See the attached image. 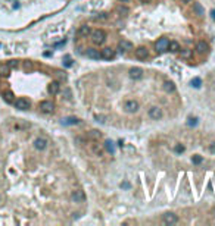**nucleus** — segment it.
<instances>
[{
    "instance_id": "1",
    "label": "nucleus",
    "mask_w": 215,
    "mask_h": 226,
    "mask_svg": "<svg viewBox=\"0 0 215 226\" xmlns=\"http://www.w3.org/2000/svg\"><path fill=\"white\" fill-rule=\"evenodd\" d=\"M106 40V32L103 30H94L92 32V41L96 44V46H100V44H103Z\"/></svg>"
},
{
    "instance_id": "2",
    "label": "nucleus",
    "mask_w": 215,
    "mask_h": 226,
    "mask_svg": "<svg viewBox=\"0 0 215 226\" xmlns=\"http://www.w3.org/2000/svg\"><path fill=\"white\" fill-rule=\"evenodd\" d=\"M138 102L137 100H127V102L124 103V110L127 113H136L138 110Z\"/></svg>"
},
{
    "instance_id": "3",
    "label": "nucleus",
    "mask_w": 215,
    "mask_h": 226,
    "mask_svg": "<svg viewBox=\"0 0 215 226\" xmlns=\"http://www.w3.org/2000/svg\"><path fill=\"white\" fill-rule=\"evenodd\" d=\"M147 113H149V118H150V119H153V120H159V119L163 116L162 109L158 107V106H152V107L149 109Z\"/></svg>"
},
{
    "instance_id": "4",
    "label": "nucleus",
    "mask_w": 215,
    "mask_h": 226,
    "mask_svg": "<svg viewBox=\"0 0 215 226\" xmlns=\"http://www.w3.org/2000/svg\"><path fill=\"white\" fill-rule=\"evenodd\" d=\"M162 222L165 223V225H175V223H178V216L175 215V213H165V215H162Z\"/></svg>"
},
{
    "instance_id": "5",
    "label": "nucleus",
    "mask_w": 215,
    "mask_h": 226,
    "mask_svg": "<svg viewBox=\"0 0 215 226\" xmlns=\"http://www.w3.org/2000/svg\"><path fill=\"white\" fill-rule=\"evenodd\" d=\"M39 109H40L43 113H53V110H55V103L50 102V100H44V102H41V103L39 104Z\"/></svg>"
},
{
    "instance_id": "6",
    "label": "nucleus",
    "mask_w": 215,
    "mask_h": 226,
    "mask_svg": "<svg viewBox=\"0 0 215 226\" xmlns=\"http://www.w3.org/2000/svg\"><path fill=\"white\" fill-rule=\"evenodd\" d=\"M71 200L74 203H84L85 201V192L83 190H75L71 194Z\"/></svg>"
},
{
    "instance_id": "7",
    "label": "nucleus",
    "mask_w": 215,
    "mask_h": 226,
    "mask_svg": "<svg viewBox=\"0 0 215 226\" xmlns=\"http://www.w3.org/2000/svg\"><path fill=\"white\" fill-rule=\"evenodd\" d=\"M168 44H170V40L168 38H159L155 44V48H156V52L159 53H163V52H167L168 50Z\"/></svg>"
},
{
    "instance_id": "8",
    "label": "nucleus",
    "mask_w": 215,
    "mask_h": 226,
    "mask_svg": "<svg viewBox=\"0 0 215 226\" xmlns=\"http://www.w3.org/2000/svg\"><path fill=\"white\" fill-rule=\"evenodd\" d=\"M143 69L142 68H131L130 71H128V77L131 78V79H134V81H137V79H142L143 78Z\"/></svg>"
},
{
    "instance_id": "9",
    "label": "nucleus",
    "mask_w": 215,
    "mask_h": 226,
    "mask_svg": "<svg viewBox=\"0 0 215 226\" xmlns=\"http://www.w3.org/2000/svg\"><path fill=\"white\" fill-rule=\"evenodd\" d=\"M47 140L46 138H43V137H39V138H35L34 140V148L35 150H39V151H43V150H46L47 148Z\"/></svg>"
},
{
    "instance_id": "10",
    "label": "nucleus",
    "mask_w": 215,
    "mask_h": 226,
    "mask_svg": "<svg viewBox=\"0 0 215 226\" xmlns=\"http://www.w3.org/2000/svg\"><path fill=\"white\" fill-rule=\"evenodd\" d=\"M15 107L19 109V110H28L31 107V103H30V100L21 97V98H18L16 102H15Z\"/></svg>"
},
{
    "instance_id": "11",
    "label": "nucleus",
    "mask_w": 215,
    "mask_h": 226,
    "mask_svg": "<svg viewBox=\"0 0 215 226\" xmlns=\"http://www.w3.org/2000/svg\"><path fill=\"white\" fill-rule=\"evenodd\" d=\"M100 57L105 59V60H111L115 57V50L111 48V47H105L103 50H100Z\"/></svg>"
},
{
    "instance_id": "12",
    "label": "nucleus",
    "mask_w": 215,
    "mask_h": 226,
    "mask_svg": "<svg viewBox=\"0 0 215 226\" xmlns=\"http://www.w3.org/2000/svg\"><path fill=\"white\" fill-rule=\"evenodd\" d=\"M134 54H136V57L138 59V60H146L147 59V56H149V52H147V48L146 47H137L136 50H134Z\"/></svg>"
},
{
    "instance_id": "13",
    "label": "nucleus",
    "mask_w": 215,
    "mask_h": 226,
    "mask_svg": "<svg viewBox=\"0 0 215 226\" xmlns=\"http://www.w3.org/2000/svg\"><path fill=\"white\" fill-rule=\"evenodd\" d=\"M85 56H87L88 59H92V60L102 59V57H100V52H99V50H96V48H93V47H88V48L85 50Z\"/></svg>"
},
{
    "instance_id": "14",
    "label": "nucleus",
    "mask_w": 215,
    "mask_h": 226,
    "mask_svg": "<svg viewBox=\"0 0 215 226\" xmlns=\"http://www.w3.org/2000/svg\"><path fill=\"white\" fill-rule=\"evenodd\" d=\"M118 48L121 50V52H130V50L134 48V46H133V43L128 41V40H121V41L118 43Z\"/></svg>"
},
{
    "instance_id": "15",
    "label": "nucleus",
    "mask_w": 215,
    "mask_h": 226,
    "mask_svg": "<svg viewBox=\"0 0 215 226\" xmlns=\"http://www.w3.org/2000/svg\"><path fill=\"white\" fill-rule=\"evenodd\" d=\"M59 90H60V85H59V82L58 81H53V82H50L49 84V88H47V91L50 93V94H58L59 93Z\"/></svg>"
},
{
    "instance_id": "16",
    "label": "nucleus",
    "mask_w": 215,
    "mask_h": 226,
    "mask_svg": "<svg viewBox=\"0 0 215 226\" xmlns=\"http://www.w3.org/2000/svg\"><path fill=\"white\" fill-rule=\"evenodd\" d=\"M162 88H163L165 93H174L175 91V84L172 81H165L163 85H162Z\"/></svg>"
},
{
    "instance_id": "17",
    "label": "nucleus",
    "mask_w": 215,
    "mask_h": 226,
    "mask_svg": "<svg viewBox=\"0 0 215 226\" xmlns=\"http://www.w3.org/2000/svg\"><path fill=\"white\" fill-rule=\"evenodd\" d=\"M78 123H80V119L74 118V116H69V118L62 119V125H66V126H69V125H78Z\"/></svg>"
},
{
    "instance_id": "18",
    "label": "nucleus",
    "mask_w": 215,
    "mask_h": 226,
    "mask_svg": "<svg viewBox=\"0 0 215 226\" xmlns=\"http://www.w3.org/2000/svg\"><path fill=\"white\" fill-rule=\"evenodd\" d=\"M196 52L197 53H206L208 52V43H205V41H199L197 44H196Z\"/></svg>"
},
{
    "instance_id": "19",
    "label": "nucleus",
    "mask_w": 215,
    "mask_h": 226,
    "mask_svg": "<svg viewBox=\"0 0 215 226\" xmlns=\"http://www.w3.org/2000/svg\"><path fill=\"white\" fill-rule=\"evenodd\" d=\"M77 34L80 37H87L88 34H90V27H87V25H81V27L78 28V31H77Z\"/></svg>"
},
{
    "instance_id": "20",
    "label": "nucleus",
    "mask_w": 215,
    "mask_h": 226,
    "mask_svg": "<svg viewBox=\"0 0 215 226\" xmlns=\"http://www.w3.org/2000/svg\"><path fill=\"white\" fill-rule=\"evenodd\" d=\"M193 10H195V13H196L197 16H203V15H205V9L202 7L200 3H193Z\"/></svg>"
},
{
    "instance_id": "21",
    "label": "nucleus",
    "mask_w": 215,
    "mask_h": 226,
    "mask_svg": "<svg viewBox=\"0 0 215 226\" xmlns=\"http://www.w3.org/2000/svg\"><path fill=\"white\" fill-rule=\"evenodd\" d=\"M105 150H106L108 153H111V154L115 153V145H113V143H112V141H109V140H108V141H105Z\"/></svg>"
},
{
    "instance_id": "22",
    "label": "nucleus",
    "mask_w": 215,
    "mask_h": 226,
    "mask_svg": "<svg viewBox=\"0 0 215 226\" xmlns=\"http://www.w3.org/2000/svg\"><path fill=\"white\" fill-rule=\"evenodd\" d=\"M168 50H171V52H180V44L177 43V41H170L168 44Z\"/></svg>"
},
{
    "instance_id": "23",
    "label": "nucleus",
    "mask_w": 215,
    "mask_h": 226,
    "mask_svg": "<svg viewBox=\"0 0 215 226\" xmlns=\"http://www.w3.org/2000/svg\"><path fill=\"white\" fill-rule=\"evenodd\" d=\"M190 85L193 87V88H200V87H202V79L196 77V78H193V79L190 81Z\"/></svg>"
},
{
    "instance_id": "24",
    "label": "nucleus",
    "mask_w": 215,
    "mask_h": 226,
    "mask_svg": "<svg viewBox=\"0 0 215 226\" xmlns=\"http://www.w3.org/2000/svg\"><path fill=\"white\" fill-rule=\"evenodd\" d=\"M100 137H102V134L99 131H90L88 132V138H92V140H99Z\"/></svg>"
},
{
    "instance_id": "25",
    "label": "nucleus",
    "mask_w": 215,
    "mask_h": 226,
    "mask_svg": "<svg viewBox=\"0 0 215 226\" xmlns=\"http://www.w3.org/2000/svg\"><path fill=\"white\" fill-rule=\"evenodd\" d=\"M192 161H193V165H200V163L203 161V157L199 156V154H195V156L192 157Z\"/></svg>"
},
{
    "instance_id": "26",
    "label": "nucleus",
    "mask_w": 215,
    "mask_h": 226,
    "mask_svg": "<svg viewBox=\"0 0 215 226\" xmlns=\"http://www.w3.org/2000/svg\"><path fill=\"white\" fill-rule=\"evenodd\" d=\"M184 150H186V147H184V145H181V144H177V145L174 147V151H175V153H178V154L184 153Z\"/></svg>"
},
{
    "instance_id": "27",
    "label": "nucleus",
    "mask_w": 215,
    "mask_h": 226,
    "mask_svg": "<svg viewBox=\"0 0 215 226\" xmlns=\"http://www.w3.org/2000/svg\"><path fill=\"white\" fill-rule=\"evenodd\" d=\"M196 123H197L196 118H189L187 119V125H189V126H196Z\"/></svg>"
},
{
    "instance_id": "28",
    "label": "nucleus",
    "mask_w": 215,
    "mask_h": 226,
    "mask_svg": "<svg viewBox=\"0 0 215 226\" xmlns=\"http://www.w3.org/2000/svg\"><path fill=\"white\" fill-rule=\"evenodd\" d=\"M105 19H108L106 13H100L99 16H94V21H105Z\"/></svg>"
},
{
    "instance_id": "29",
    "label": "nucleus",
    "mask_w": 215,
    "mask_h": 226,
    "mask_svg": "<svg viewBox=\"0 0 215 226\" xmlns=\"http://www.w3.org/2000/svg\"><path fill=\"white\" fill-rule=\"evenodd\" d=\"M190 54H192V52L189 48H186V50H183V52H181V57H190Z\"/></svg>"
},
{
    "instance_id": "30",
    "label": "nucleus",
    "mask_w": 215,
    "mask_h": 226,
    "mask_svg": "<svg viewBox=\"0 0 215 226\" xmlns=\"http://www.w3.org/2000/svg\"><path fill=\"white\" fill-rule=\"evenodd\" d=\"M64 65H65L66 68H71V66H72V60H71V59H69L68 56L65 57V62H64Z\"/></svg>"
},
{
    "instance_id": "31",
    "label": "nucleus",
    "mask_w": 215,
    "mask_h": 226,
    "mask_svg": "<svg viewBox=\"0 0 215 226\" xmlns=\"http://www.w3.org/2000/svg\"><path fill=\"white\" fill-rule=\"evenodd\" d=\"M118 10H119V13H121V15H122V13H124V15H127V13H128V9H127V7H119Z\"/></svg>"
},
{
    "instance_id": "32",
    "label": "nucleus",
    "mask_w": 215,
    "mask_h": 226,
    "mask_svg": "<svg viewBox=\"0 0 215 226\" xmlns=\"http://www.w3.org/2000/svg\"><path fill=\"white\" fill-rule=\"evenodd\" d=\"M209 151H211L212 154H215V143H212V144H209Z\"/></svg>"
},
{
    "instance_id": "33",
    "label": "nucleus",
    "mask_w": 215,
    "mask_h": 226,
    "mask_svg": "<svg viewBox=\"0 0 215 226\" xmlns=\"http://www.w3.org/2000/svg\"><path fill=\"white\" fill-rule=\"evenodd\" d=\"M130 186H131L130 182H122V184H121V188H125V190H128Z\"/></svg>"
},
{
    "instance_id": "34",
    "label": "nucleus",
    "mask_w": 215,
    "mask_h": 226,
    "mask_svg": "<svg viewBox=\"0 0 215 226\" xmlns=\"http://www.w3.org/2000/svg\"><path fill=\"white\" fill-rule=\"evenodd\" d=\"M211 18L215 21V9H212V10H211Z\"/></svg>"
},
{
    "instance_id": "35",
    "label": "nucleus",
    "mask_w": 215,
    "mask_h": 226,
    "mask_svg": "<svg viewBox=\"0 0 215 226\" xmlns=\"http://www.w3.org/2000/svg\"><path fill=\"white\" fill-rule=\"evenodd\" d=\"M96 119H97V120H100V122H105V120H103V119H105L103 116H96Z\"/></svg>"
},
{
    "instance_id": "36",
    "label": "nucleus",
    "mask_w": 215,
    "mask_h": 226,
    "mask_svg": "<svg viewBox=\"0 0 215 226\" xmlns=\"http://www.w3.org/2000/svg\"><path fill=\"white\" fill-rule=\"evenodd\" d=\"M192 0H181V3H190Z\"/></svg>"
},
{
    "instance_id": "37",
    "label": "nucleus",
    "mask_w": 215,
    "mask_h": 226,
    "mask_svg": "<svg viewBox=\"0 0 215 226\" xmlns=\"http://www.w3.org/2000/svg\"><path fill=\"white\" fill-rule=\"evenodd\" d=\"M142 3H147V2H150V0H140Z\"/></svg>"
},
{
    "instance_id": "38",
    "label": "nucleus",
    "mask_w": 215,
    "mask_h": 226,
    "mask_svg": "<svg viewBox=\"0 0 215 226\" xmlns=\"http://www.w3.org/2000/svg\"><path fill=\"white\" fill-rule=\"evenodd\" d=\"M0 201H2V195H0Z\"/></svg>"
},
{
    "instance_id": "39",
    "label": "nucleus",
    "mask_w": 215,
    "mask_h": 226,
    "mask_svg": "<svg viewBox=\"0 0 215 226\" xmlns=\"http://www.w3.org/2000/svg\"><path fill=\"white\" fill-rule=\"evenodd\" d=\"M124 2H127V0H124Z\"/></svg>"
}]
</instances>
